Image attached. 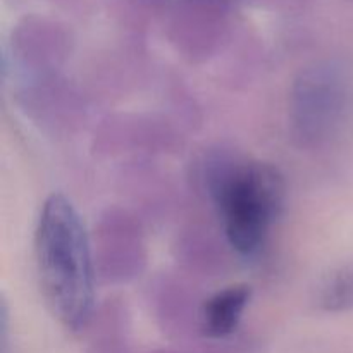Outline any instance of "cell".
<instances>
[{
    "mask_svg": "<svg viewBox=\"0 0 353 353\" xmlns=\"http://www.w3.org/2000/svg\"><path fill=\"white\" fill-rule=\"evenodd\" d=\"M41 293L59 323L79 331L95 307L92 252L78 210L61 193L45 200L34 231Z\"/></svg>",
    "mask_w": 353,
    "mask_h": 353,
    "instance_id": "6da1fadb",
    "label": "cell"
},
{
    "mask_svg": "<svg viewBox=\"0 0 353 353\" xmlns=\"http://www.w3.org/2000/svg\"><path fill=\"white\" fill-rule=\"evenodd\" d=\"M209 188L231 247L245 257L257 255L283 209L285 181L278 169L264 162H219Z\"/></svg>",
    "mask_w": 353,
    "mask_h": 353,
    "instance_id": "7a4b0ae2",
    "label": "cell"
},
{
    "mask_svg": "<svg viewBox=\"0 0 353 353\" xmlns=\"http://www.w3.org/2000/svg\"><path fill=\"white\" fill-rule=\"evenodd\" d=\"M338 74L314 71L303 74L293 93V124L305 141L331 137L347 116L350 95Z\"/></svg>",
    "mask_w": 353,
    "mask_h": 353,
    "instance_id": "3957f363",
    "label": "cell"
},
{
    "mask_svg": "<svg viewBox=\"0 0 353 353\" xmlns=\"http://www.w3.org/2000/svg\"><path fill=\"white\" fill-rule=\"evenodd\" d=\"M252 290L247 285H233L210 296L203 305V330L212 338L230 336L240 324L250 302Z\"/></svg>",
    "mask_w": 353,
    "mask_h": 353,
    "instance_id": "277c9868",
    "label": "cell"
},
{
    "mask_svg": "<svg viewBox=\"0 0 353 353\" xmlns=\"http://www.w3.org/2000/svg\"><path fill=\"white\" fill-rule=\"evenodd\" d=\"M319 303L330 312L353 309V264L336 269L323 285Z\"/></svg>",
    "mask_w": 353,
    "mask_h": 353,
    "instance_id": "5b68a950",
    "label": "cell"
},
{
    "mask_svg": "<svg viewBox=\"0 0 353 353\" xmlns=\"http://www.w3.org/2000/svg\"><path fill=\"white\" fill-rule=\"evenodd\" d=\"M219 2H224V0H219Z\"/></svg>",
    "mask_w": 353,
    "mask_h": 353,
    "instance_id": "8992f818",
    "label": "cell"
}]
</instances>
